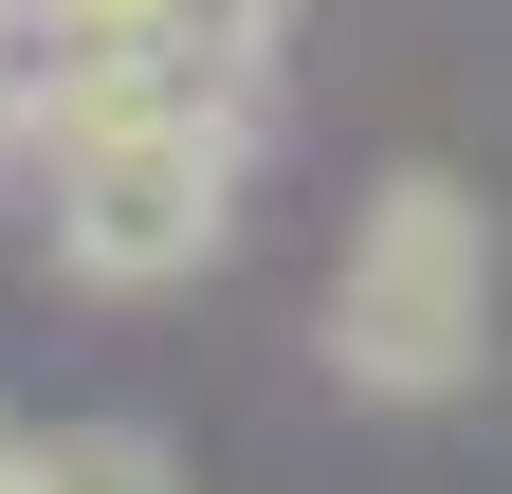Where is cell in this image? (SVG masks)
Returning a JSON list of instances; mask_svg holds the SVG:
<instances>
[{
	"mask_svg": "<svg viewBox=\"0 0 512 494\" xmlns=\"http://www.w3.org/2000/svg\"><path fill=\"white\" fill-rule=\"evenodd\" d=\"M256 129L275 92H220V110H110V129L37 147V220H55V275L147 312V293H202L238 257V202H256Z\"/></svg>",
	"mask_w": 512,
	"mask_h": 494,
	"instance_id": "obj_1",
	"label": "cell"
},
{
	"mask_svg": "<svg viewBox=\"0 0 512 494\" xmlns=\"http://www.w3.org/2000/svg\"><path fill=\"white\" fill-rule=\"evenodd\" d=\"M476 366H494V202L458 165H384L348 202V257H330V385L421 421Z\"/></svg>",
	"mask_w": 512,
	"mask_h": 494,
	"instance_id": "obj_2",
	"label": "cell"
},
{
	"mask_svg": "<svg viewBox=\"0 0 512 494\" xmlns=\"http://www.w3.org/2000/svg\"><path fill=\"white\" fill-rule=\"evenodd\" d=\"M293 55V0H55V129L74 147L110 110H220Z\"/></svg>",
	"mask_w": 512,
	"mask_h": 494,
	"instance_id": "obj_3",
	"label": "cell"
},
{
	"mask_svg": "<svg viewBox=\"0 0 512 494\" xmlns=\"http://www.w3.org/2000/svg\"><path fill=\"white\" fill-rule=\"evenodd\" d=\"M37 494H183V458L147 440V421H55V440H19Z\"/></svg>",
	"mask_w": 512,
	"mask_h": 494,
	"instance_id": "obj_4",
	"label": "cell"
},
{
	"mask_svg": "<svg viewBox=\"0 0 512 494\" xmlns=\"http://www.w3.org/2000/svg\"><path fill=\"white\" fill-rule=\"evenodd\" d=\"M55 129V0H0V165H37Z\"/></svg>",
	"mask_w": 512,
	"mask_h": 494,
	"instance_id": "obj_5",
	"label": "cell"
},
{
	"mask_svg": "<svg viewBox=\"0 0 512 494\" xmlns=\"http://www.w3.org/2000/svg\"><path fill=\"white\" fill-rule=\"evenodd\" d=\"M0 494H37V458H19V421H0Z\"/></svg>",
	"mask_w": 512,
	"mask_h": 494,
	"instance_id": "obj_6",
	"label": "cell"
}]
</instances>
